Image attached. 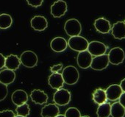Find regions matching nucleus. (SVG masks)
I'll use <instances>...</instances> for the list:
<instances>
[{"label":"nucleus","instance_id":"72a5a7b5","mask_svg":"<svg viewBox=\"0 0 125 117\" xmlns=\"http://www.w3.org/2000/svg\"><path fill=\"white\" fill-rule=\"evenodd\" d=\"M120 86H121V88L123 92H125V78L123 79V80L121 81V83H120Z\"/></svg>","mask_w":125,"mask_h":117},{"label":"nucleus","instance_id":"aec40b11","mask_svg":"<svg viewBox=\"0 0 125 117\" xmlns=\"http://www.w3.org/2000/svg\"><path fill=\"white\" fill-rule=\"evenodd\" d=\"M60 113L59 107L56 104H49L41 109L42 117H56Z\"/></svg>","mask_w":125,"mask_h":117},{"label":"nucleus","instance_id":"4c0bfd02","mask_svg":"<svg viewBox=\"0 0 125 117\" xmlns=\"http://www.w3.org/2000/svg\"><path fill=\"white\" fill-rule=\"evenodd\" d=\"M124 23H125V21H124Z\"/></svg>","mask_w":125,"mask_h":117},{"label":"nucleus","instance_id":"2f4dec72","mask_svg":"<svg viewBox=\"0 0 125 117\" xmlns=\"http://www.w3.org/2000/svg\"><path fill=\"white\" fill-rule=\"evenodd\" d=\"M5 60H6V57L2 54L0 53V69H2L5 65Z\"/></svg>","mask_w":125,"mask_h":117},{"label":"nucleus","instance_id":"bb28decb","mask_svg":"<svg viewBox=\"0 0 125 117\" xmlns=\"http://www.w3.org/2000/svg\"><path fill=\"white\" fill-rule=\"evenodd\" d=\"M64 115L66 117H81L80 111L74 107H71L68 108Z\"/></svg>","mask_w":125,"mask_h":117},{"label":"nucleus","instance_id":"f257e3e1","mask_svg":"<svg viewBox=\"0 0 125 117\" xmlns=\"http://www.w3.org/2000/svg\"><path fill=\"white\" fill-rule=\"evenodd\" d=\"M64 83L72 85L76 84L80 78V73L76 67L73 66H68L62 70V73Z\"/></svg>","mask_w":125,"mask_h":117},{"label":"nucleus","instance_id":"ddd939ff","mask_svg":"<svg viewBox=\"0 0 125 117\" xmlns=\"http://www.w3.org/2000/svg\"><path fill=\"white\" fill-rule=\"evenodd\" d=\"M105 92L107 99L110 101H115L119 99L120 96L123 93V91L120 85L113 84L105 90Z\"/></svg>","mask_w":125,"mask_h":117},{"label":"nucleus","instance_id":"6e6552de","mask_svg":"<svg viewBox=\"0 0 125 117\" xmlns=\"http://www.w3.org/2000/svg\"><path fill=\"white\" fill-rule=\"evenodd\" d=\"M67 4L63 0H57L51 6V14L54 18H60L67 12Z\"/></svg>","mask_w":125,"mask_h":117},{"label":"nucleus","instance_id":"4be33fe9","mask_svg":"<svg viewBox=\"0 0 125 117\" xmlns=\"http://www.w3.org/2000/svg\"><path fill=\"white\" fill-rule=\"evenodd\" d=\"M107 98L106 95V92L102 88H97L96 89L93 93V100L95 103L98 105L103 104L106 102Z\"/></svg>","mask_w":125,"mask_h":117},{"label":"nucleus","instance_id":"412c9836","mask_svg":"<svg viewBox=\"0 0 125 117\" xmlns=\"http://www.w3.org/2000/svg\"><path fill=\"white\" fill-rule=\"evenodd\" d=\"M21 65L20 58L16 54H10L6 57L5 60V66L6 69L16 71L17 70Z\"/></svg>","mask_w":125,"mask_h":117},{"label":"nucleus","instance_id":"c85d7f7f","mask_svg":"<svg viewBox=\"0 0 125 117\" xmlns=\"http://www.w3.org/2000/svg\"><path fill=\"white\" fill-rule=\"evenodd\" d=\"M27 2L29 5L33 8H38L43 4V0H27Z\"/></svg>","mask_w":125,"mask_h":117},{"label":"nucleus","instance_id":"f3484780","mask_svg":"<svg viewBox=\"0 0 125 117\" xmlns=\"http://www.w3.org/2000/svg\"><path fill=\"white\" fill-rule=\"evenodd\" d=\"M49 85L53 88L58 90L61 88H62L64 84V80L62 78V74L60 73H52L48 79Z\"/></svg>","mask_w":125,"mask_h":117},{"label":"nucleus","instance_id":"a878e982","mask_svg":"<svg viewBox=\"0 0 125 117\" xmlns=\"http://www.w3.org/2000/svg\"><path fill=\"white\" fill-rule=\"evenodd\" d=\"M16 112L17 115L27 117V116L30 115V106L27 103H24L21 105L17 106V107L16 108Z\"/></svg>","mask_w":125,"mask_h":117},{"label":"nucleus","instance_id":"6ab92c4d","mask_svg":"<svg viewBox=\"0 0 125 117\" xmlns=\"http://www.w3.org/2000/svg\"><path fill=\"white\" fill-rule=\"evenodd\" d=\"M15 79L16 73L13 70L6 69L0 72V83L8 85L13 83Z\"/></svg>","mask_w":125,"mask_h":117},{"label":"nucleus","instance_id":"f03ea898","mask_svg":"<svg viewBox=\"0 0 125 117\" xmlns=\"http://www.w3.org/2000/svg\"><path fill=\"white\" fill-rule=\"evenodd\" d=\"M88 44L89 42L88 41V40L80 35L72 36L69 39L68 41L69 46L72 49L79 52L87 50Z\"/></svg>","mask_w":125,"mask_h":117},{"label":"nucleus","instance_id":"c756f323","mask_svg":"<svg viewBox=\"0 0 125 117\" xmlns=\"http://www.w3.org/2000/svg\"><path fill=\"white\" fill-rule=\"evenodd\" d=\"M0 117H15V113L13 110H5L0 111Z\"/></svg>","mask_w":125,"mask_h":117},{"label":"nucleus","instance_id":"2eb2a0df","mask_svg":"<svg viewBox=\"0 0 125 117\" xmlns=\"http://www.w3.org/2000/svg\"><path fill=\"white\" fill-rule=\"evenodd\" d=\"M30 98L33 102L38 105H43L48 101V95L42 90L34 89L30 94Z\"/></svg>","mask_w":125,"mask_h":117},{"label":"nucleus","instance_id":"e433bc0d","mask_svg":"<svg viewBox=\"0 0 125 117\" xmlns=\"http://www.w3.org/2000/svg\"><path fill=\"white\" fill-rule=\"evenodd\" d=\"M81 117H90L89 116H81Z\"/></svg>","mask_w":125,"mask_h":117},{"label":"nucleus","instance_id":"5701e85b","mask_svg":"<svg viewBox=\"0 0 125 117\" xmlns=\"http://www.w3.org/2000/svg\"><path fill=\"white\" fill-rule=\"evenodd\" d=\"M125 115V108L120 104L119 102H114L111 105L110 116L112 117H124Z\"/></svg>","mask_w":125,"mask_h":117},{"label":"nucleus","instance_id":"f704fd0d","mask_svg":"<svg viewBox=\"0 0 125 117\" xmlns=\"http://www.w3.org/2000/svg\"><path fill=\"white\" fill-rule=\"evenodd\" d=\"M56 117H66L65 115H62V114H58Z\"/></svg>","mask_w":125,"mask_h":117},{"label":"nucleus","instance_id":"dca6fc26","mask_svg":"<svg viewBox=\"0 0 125 117\" xmlns=\"http://www.w3.org/2000/svg\"><path fill=\"white\" fill-rule=\"evenodd\" d=\"M94 27L96 30L102 34H107L111 30V25L108 20L104 18H99L94 21Z\"/></svg>","mask_w":125,"mask_h":117},{"label":"nucleus","instance_id":"9d476101","mask_svg":"<svg viewBox=\"0 0 125 117\" xmlns=\"http://www.w3.org/2000/svg\"><path fill=\"white\" fill-rule=\"evenodd\" d=\"M87 50L92 56L96 57L105 54L107 51V46L104 43L100 41H93L89 43Z\"/></svg>","mask_w":125,"mask_h":117},{"label":"nucleus","instance_id":"423d86ee","mask_svg":"<svg viewBox=\"0 0 125 117\" xmlns=\"http://www.w3.org/2000/svg\"><path fill=\"white\" fill-rule=\"evenodd\" d=\"M110 64L113 65H119L123 63L125 58V53L120 47H114L110 49L108 53Z\"/></svg>","mask_w":125,"mask_h":117},{"label":"nucleus","instance_id":"473e14b6","mask_svg":"<svg viewBox=\"0 0 125 117\" xmlns=\"http://www.w3.org/2000/svg\"><path fill=\"white\" fill-rule=\"evenodd\" d=\"M118 100H119L120 104L125 108V92H123L121 94V95L120 96Z\"/></svg>","mask_w":125,"mask_h":117},{"label":"nucleus","instance_id":"1a4fd4ad","mask_svg":"<svg viewBox=\"0 0 125 117\" xmlns=\"http://www.w3.org/2000/svg\"><path fill=\"white\" fill-rule=\"evenodd\" d=\"M92 60H93V56L88 50L79 52L77 57V62L78 66L83 69H86L91 67Z\"/></svg>","mask_w":125,"mask_h":117},{"label":"nucleus","instance_id":"cd10ccee","mask_svg":"<svg viewBox=\"0 0 125 117\" xmlns=\"http://www.w3.org/2000/svg\"><path fill=\"white\" fill-rule=\"evenodd\" d=\"M8 94V85L0 83V102L4 100L7 97Z\"/></svg>","mask_w":125,"mask_h":117},{"label":"nucleus","instance_id":"393cba45","mask_svg":"<svg viewBox=\"0 0 125 117\" xmlns=\"http://www.w3.org/2000/svg\"><path fill=\"white\" fill-rule=\"evenodd\" d=\"M13 24L12 17L7 13H2L0 15V28L5 30Z\"/></svg>","mask_w":125,"mask_h":117},{"label":"nucleus","instance_id":"a211bd4d","mask_svg":"<svg viewBox=\"0 0 125 117\" xmlns=\"http://www.w3.org/2000/svg\"><path fill=\"white\" fill-rule=\"evenodd\" d=\"M113 36L116 39L125 38V23L124 21H117L111 27Z\"/></svg>","mask_w":125,"mask_h":117},{"label":"nucleus","instance_id":"f8f14e48","mask_svg":"<svg viewBox=\"0 0 125 117\" xmlns=\"http://www.w3.org/2000/svg\"><path fill=\"white\" fill-rule=\"evenodd\" d=\"M51 49L55 52H62L65 51L68 46V42L62 37H56L50 43Z\"/></svg>","mask_w":125,"mask_h":117},{"label":"nucleus","instance_id":"c9c22d12","mask_svg":"<svg viewBox=\"0 0 125 117\" xmlns=\"http://www.w3.org/2000/svg\"><path fill=\"white\" fill-rule=\"evenodd\" d=\"M15 117H24V116H19V115H17V116H15Z\"/></svg>","mask_w":125,"mask_h":117},{"label":"nucleus","instance_id":"0eeeda50","mask_svg":"<svg viewBox=\"0 0 125 117\" xmlns=\"http://www.w3.org/2000/svg\"><path fill=\"white\" fill-rule=\"evenodd\" d=\"M108 54H104L99 56H96L93 57L91 67L92 69L96 71H102L106 69L109 65Z\"/></svg>","mask_w":125,"mask_h":117},{"label":"nucleus","instance_id":"7ed1b4c3","mask_svg":"<svg viewBox=\"0 0 125 117\" xmlns=\"http://www.w3.org/2000/svg\"><path fill=\"white\" fill-rule=\"evenodd\" d=\"M72 95L69 91L65 88H60L54 94L53 100L57 105L64 106L68 105L71 101Z\"/></svg>","mask_w":125,"mask_h":117},{"label":"nucleus","instance_id":"20e7f679","mask_svg":"<svg viewBox=\"0 0 125 117\" xmlns=\"http://www.w3.org/2000/svg\"><path fill=\"white\" fill-rule=\"evenodd\" d=\"M21 64L27 68H33L36 66L38 58L37 54L30 50L24 52L20 57Z\"/></svg>","mask_w":125,"mask_h":117},{"label":"nucleus","instance_id":"9b49d317","mask_svg":"<svg viewBox=\"0 0 125 117\" xmlns=\"http://www.w3.org/2000/svg\"><path fill=\"white\" fill-rule=\"evenodd\" d=\"M31 27L35 31H43L48 27V22L46 19L42 16H34L30 21Z\"/></svg>","mask_w":125,"mask_h":117},{"label":"nucleus","instance_id":"b1692460","mask_svg":"<svg viewBox=\"0 0 125 117\" xmlns=\"http://www.w3.org/2000/svg\"><path fill=\"white\" fill-rule=\"evenodd\" d=\"M111 105L108 102L99 105L96 110V115L98 117H109L110 116Z\"/></svg>","mask_w":125,"mask_h":117},{"label":"nucleus","instance_id":"4468645a","mask_svg":"<svg viewBox=\"0 0 125 117\" xmlns=\"http://www.w3.org/2000/svg\"><path fill=\"white\" fill-rule=\"evenodd\" d=\"M11 99L14 105H16V106H19L24 103H27L28 100V95L25 91L19 89L13 93L11 96Z\"/></svg>","mask_w":125,"mask_h":117},{"label":"nucleus","instance_id":"39448f33","mask_svg":"<svg viewBox=\"0 0 125 117\" xmlns=\"http://www.w3.org/2000/svg\"><path fill=\"white\" fill-rule=\"evenodd\" d=\"M64 30L70 37L80 35L82 32V26L80 22L75 19H70L65 23Z\"/></svg>","mask_w":125,"mask_h":117},{"label":"nucleus","instance_id":"7c9ffc66","mask_svg":"<svg viewBox=\"0 0 125 117\" xmlns=\"http://www.w3.org/2000/svg\"><path fill=\"white\" fill-rule=\"evenodd\" d=\"M62 69V64H59L57 65H54L50 68V71L52 73H57L59 72L61 69Z\"/></svg>","mask_w":125,"mask_h":117}]
</instances>
